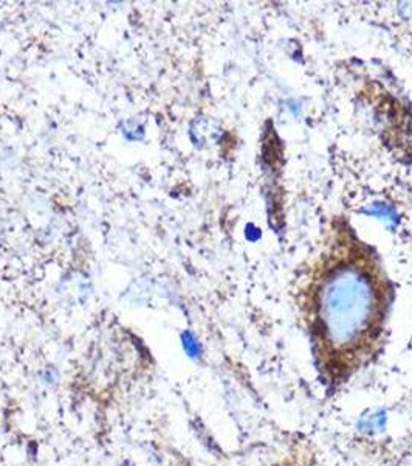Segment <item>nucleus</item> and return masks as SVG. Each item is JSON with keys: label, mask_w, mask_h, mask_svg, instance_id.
<instances>
[{"label": "nucleus", "mask_w": 412, "mask_h": 466, "mask_svg": "<svg viewBox=\"0 0 412 466\" xmlns=\"http://www.w3.org/2000/svg\"><path fill=\"white\" fill-rule=\"evenodd\" d=\"M309 306L321 356L344 369L377 341L386 310L384 283L371 260L341 249L318 272Z\"/></svg>", "instance_id": "nucleus-1"}, {"label": "nucleus", "mask_w": 412, "mask_h": 466, "mask_svg": "<svg viewBox=\"0 0 412 466\" xmlns=\"http://www.w3.org/2000/svg\"><path fill=\"white\" fill-rule=\"evenodd\" d=\"M386 423V416L383 412H373L371 415H367L365 420L361 421V431L366 434H377L381 429L384 427Z\"/></svg>", "instance_id": "nucleus-2"}, {"label": "nucleus", "mask_w": 412, "mask_h": 466, "mask_svg": "<svg viewBox=\"0 0 412 466\" xmlns=\"http://www.w3.org/2000/svg\"><path fill=\"white\" fill-rule=\"evenodd\" d=\"M182 343H183L184 352H186V354L191 359H199L200 358V353H202L200 343L197 342V339H195L193 333H189V331H184V333L182 334Z\"/></svg>", "instance_id": "nucleus-3"}, {"label": "nucleus", "mask_w": 412, "mask_h": 466, "mask_svg": "<svg viewBox=\"0 0 412 466\" xmlns=\"http://www.w3.org/2000/svg\"><path fill=\"white\" fill-rule=\"evenodd\" d=\"M42 381H44L47 385H53L58 383V373L53 369H47L44 373H42Z\"/></svg>", "instance_id": "nucleus-4"}]
</instances>
